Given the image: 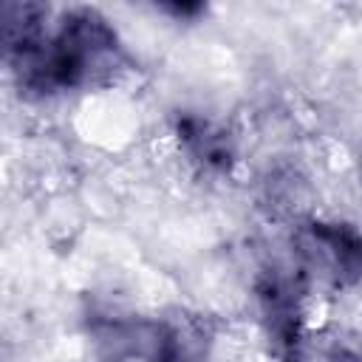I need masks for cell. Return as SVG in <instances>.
Returning <instances> with one entry per match:
<instances>
[{
	"label": "cell",
	"instance_id": "cell-1",
	"mask_svg": "<svg viewBox=\"0 0 362 362\" xmlns=\"http://www.w3.org/2000/svg\"><path fill=\"white\" fill-rule=\"evenodd\" d=\"M6 62L23 93L57 96L113 82L124 68V51L119 31L99 8L74 6L59 14L42 45Z\"/></svg>",
	"mask_w": 362,
	"mask_h": 362
},
{
	"label": "cell",
	"instance_id": "cell-2",
	"mask_svg": "<svg viewBox=\"0 0 362 362\" xmlns=\"http://www.w3.org/2000/svg\"><path fill=\"white\" fill-rule=\"evenodd\" d=\"M88 334L107 362H206L215 339L209 320L189 311L161 317L93 314Z\"/></svg>",
	"mask_w": 362,
	"mask_h": 362
},
{
	"label": "cell",
	"instance_id": "cell-3",
	"mask_svg": "<svg viewBox=\"0 0 362 362\" xmlns=\"http://www.w3.org/2000/svg\"><path fill=\"white\" fill-rule=\"evenodd\" d=\"M305 288L297 266L266 263L252 280V300L266 354L274 362H303L305 354Z\"/></svg>",
	"mask_w": 362,
	"mask_h": 362
},
{
	"label": "cell",
	"instance_id": "cell-4",
	"mask_svg": "<svg viewBox=\"0 0 362 362\" xmlns=\"http://www.w3.org/2000/svg\"><path fill=\"white\" fill-rule=\"evenodd\" d=\"M294 266L334 291L362 283V229L348 221L305 218L294 229Z\"/></svg>",
	"mask_w": 362,
	"mask_h": 362
},
{
	"label": "cell",
	"instance_id": "cell-5",
	"mask_svg": "<svg viewBox=\"0 0 362 362\" xmlns=\"http://www.w3.org/2000/svg\"><path fill=\"white\" fill-rule=\"evenodd\" d=\"M173 136L187 161L206 175H229L238 164V136L215 116L178 110L173 116Z\"/></svg>",
	"mask_w": 362,
	"mask_h": 362
},
{
	"label": "cell",
	"instance_id": "cell-6",
	"mask_svg": "<svg viewBox=\"0 0 362 362\" xmlns=\"http://www.w3.org/2000/svg\"><path fill=\"white\" fill-rule=\"evenodd\" d=\"M48 6L31 0H8L3 6V51L6 59L42 45L51 34Z\"/></svg>",
	"mask_w": 362,
	"mask_h": 362
},
{
	"label": "cell",
	"instance_id": "cell-7",
	"mask_svg": "<svg viewBox=\"0 0 362 362\" xmlns=\"http://www.w3.org/2000/svg\"><path fill=\"white\" fill-rule=\"evenodd\" d=\"M158 11L170 14L173 20H184V23H187V20H195L198 14H204L206 6H204V3H178V0H173V3H161Z\"/></svg>",
	"mask_w": 362,
	"mask_h": 362
},
{
	"label": "cell",
	"instance_id": "cell-8",
	"mask_svg": "<svg viewBox=\"0 0 362 362\" xmlns=\"http://www.w3.org/2000/svg\"><path fill=\"white\" fill-rule=\"evenodd\" d=\"M322 362H362V345L354 342H337Z\"/></svg>",
	"mask_w": 362,
	"mask_h": 362
},
{
	"label": "cell",
	"instance_id": "cell-9",
	"mask_svg": "<svg viewBox=\"0 0 362 362\" xmlns=\"http://www.w3.org/2000/svg\"><path fill=\"white\" fill-rule=\"evenodd\" d=\"M359 178H362V156H359Z\"/></svg>",
	"mask_w": 362,
	"mask_h": 362
}]
</instances>
